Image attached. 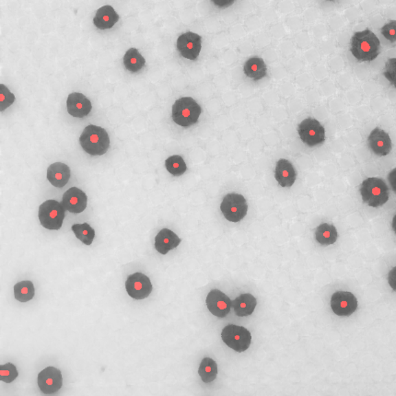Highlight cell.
I'll use <instances>...</instances> for the list:
<instances>
[{
    "label": "cell",
    "mask_w": 396,
    "mask_h": 396,
    "mask_svg": "<svg viewBox=\"0 0 396 396\" xmlns=\"http://www.w3.org/2000/svg\"><path fill=\"white\" fill-rule=\"evenodd\" d=\"M63 204L56 200H47L39 208V219L43 228L47 230H58L61 229L65 219Z\"/></svg>",
    "instance_id": "5"
},
{
    "label": "cell",
    "mask_w": 396,
    "mask_h": 396,
    "mask_svg": "<svg viewBox=\"0 0 396 396\" xmlns=\"http://www.w3.org/2000/svg\"><path fill=\"white\" fill-rule=\"evenodd\" d=\"M324 1L332 2L335 1V0H324Z\"/></svg>",
    "instance_id": "37"
},
{
    "label": "cell",
    "mask_w": 396,
    "mask_h": 396,
    "mask_svg": "<svg viewBox=\"0 0 396 396\" xmlns=\"http://www.w3.org/2000/svg\"><path fill=\"white\" fill-rule=\"evenodd\" d=\"M201 113V107L192 97L180 98L173 105V120L182 127L194 126Z\"/></svg>",
    "instance_id": "4"
},
{
    "label": "cell",
    "mask_w": 396,
    "mask_h": 396,
    "mask_svg": "<svg viewBox=\"0 0 396 396\" xmlns=\"http://www.w3.org/2000/svg\"><path fill=\"white\" fill-rule=\"evenodd\" d=\"M126 289L130 297L135 300H144L153 292L151 279L142 273H135L126 279Z\"/></svg>",
    "instance_id": "10"
},
{
    "label": "cell",
    "mask_w": 396,
    "mask_h": 396,
    "mask_svg": "<svg viewBox=\"0 0 396 396\" xmlns=\"http://www.w3.org/2000/svg\"><path fill=\"white\" fill-rule=\"evenodd\" d=\"M275 178L279 186L283 188H289L295 184L297 172L289 160L280 159L276 162Z\"/></svg>",
    "instance_id": "17"
},
{
    "label": "cell",
    "mask_w": 396,
    "mask_h": 396,
    "mask_svg": "<svg viewBox=\"0 0 396 396\" xmlns=\"http://www.w3.org/2000/svg\"><path fill=\"white\" fill-rule=\"evenodd\" d=\"M34 294L35 287L32 281H21L14 286V297L19 302H28L34 299Z\"/></svg>",
    "instance_id": "26"
},
{
    "label": "cell",
    "mask_w": 396,
    "mask_h": 396,
    "mask_svg": "<svg viewBox=\"0 0 396 396\" xmlns=\"http://www.w3.org/2000/svg\"><path fill=\"white\" fill-rule=\"evenodd\" d=\"M349 51L357 61L373 62L381 52V41L371 30H362L351 37Z\"/></svg>",
    "instance_id": "1"
},
{
    "label": "cell",
    "mask_w": 396,
    "mask_h": 396,
    "mask_svg": "<svg viewBox=\"0 0 396 396\" xmlns=\"http://www.w3.org/2000/svg\"><path fill=\"white\" fill-rule=\"evenodd\" d=\"M70 169L67 164L56 162L51 164L47 170V179L50 184L58 188H62L69 183Z\"/></svg>",
    "instance_id": "20"
},
{
    "label": "cell",
    "mask_w": 396,
    "mask_h": 396,
    "mask_svg": "<svg viewBox=\"0 0 396 396\" xmlns=\"http://www.w3.org/2000/svg\"><path fill=\"white\" fill-rule=\"evenodd\" d=\"M145 58L138 52V49L130 48L124 56V66L130 72H140L145 67Z\"/></svg>",
    "instance_id": "24"
},
{
    "label": "cell",
    "mask_w": 396,
    "mask_h": 396,
    "mask_svg": "<svg viewBox=\"0 0 396 396\" xmlns=\"http://www.w3.org/2000/svg\"><path fill=\"white\" fill-rule=\"evenodd\" d=\"M165 167L168 172L173 176H181L187 170V166L184 160L179 155L169 157L165 161Z\"/></svg>",
    "instance_id": "28"
},
{
    "label": "cell",
    "mask_w": 396,
    "mask_h": 396,
    "mask_svg": "<svg viewBox=\"0 0 396 396\" xmlns=\"http://www.w3.org/2000/svg\"><path fill=\"white\" fill-rule=\"evenodd\" d=\"M87 203H88V197L85 192L77 187H72L67 190L62 199V204L66 210L74 214L83 212L86 210Z\"/></svg>",
    "instance_id": "15"
},
{
    "label": "cell",
    "mask_w": 396,
    "mask_h": 396,
    "mask_svg": "<svg viewBox=\"0 0 396 396\" xmlns=\"http://www.w3.org/2000/svg\"><path fill=\"white\" fill-rule=\"evenodd\" d=\"M338 232L332 224L322 223L316 228V240L321 245H332L338 241Z\"/></svg>",
    "instance_id": "23"
},
{
    "label": "cell",
    "mask_w": 396,
    "mask_h": 396,
    "mask_svg": "<svg viewBox=\"0 0 396 396\" xmlns=\"http://www.w3.org/2000/svg\"><path fill=\"white\" fill-rule=\"evenodd\" d=\"M381 34L390 43H396V20L387 21L381 28Z\"/></svg>",
    "instance_id": "32"
},
{
    "label": "cell",
    "mask_w": 396,
    "mask_h": 396,
    "mask_svg": "<svg viewBox=\"0 0 396 396\" xmlns=\"http://www.w3.org/2000/svg\"><path fill=\"white\" fill-rule=\"evenodd\" d=\"M67 112L73 118H83L91 113L92 105L85 95L80 92H73L67 98Z\"/></svg>",
    "instance_id": "16"
},
{
    "label": "cell",
    "mask_w": 396,
    "mask_h": 396,
    "mask_svg": "<svg viewBox=\"0 0 396 396\" xmlns=\"http://www.w3.org/2000/svg\"><path fill=\"white\" fill-rule=\"evenodd\" d=\"M384 77L386 78L390 85L396 89V58L388 59L385 63Z\"/></svg>",
    "instance_id": "30"
},
{
    "label": "cell",
    "mask_w": 396,
    "mask_h": 396,
    "mask_svg": "<svg viewBox=\"0 0 396 396\" xmlns=\"http://www.w3.org/2000/svg\"><path fill=\"white\" fill-rule=\"evenodd\" d=\"M368 146L373 154L385 157L392 153L393 143L389 134L380 127H375L368 137Z\"/></svg>",
    "instance_id": "12"
},
{
    "label": "cell",
    "mask_w": 396,
    "mask_h": 396,
    "mask_svg": "<svg viewBox=\"0 0 396 396\" xmlns=\"http://www.w3.org/2000/svg\"><path fill=\"white\" fill-rule=\"evenodd\" d=\"M224 218L233 223L243 221L248 212V204L243 195L230 192L225 195L221 204Z\"/></svg>",
    "instance_id": "7"
},
{
    "label": "cell",
    "mask_w": 396,
    "mask_h": 396,
    "mask_svg": "<svg viewBox=\"0 0 396 396\" xmlns=\"http://www.w3.org/2000/svg\"><path fill=\"white\" fill-rule=\"evenodd\" d=\"M300 140L309 148L322 145L327 140L324 126L317 119L308 118L298 126Z\"/></svg>",
    "instance_id": "6"
},
{
    "label": "cell",
    "mask_w": 396,
    "mask_h": 396,
    "mask_svg": "<svg viewBox=\"0 0 396 396\" xmlns=\"http://www.w3.org/2000/svg\"><path fill=\"white\" fill-rule=\"evenodd\" d=\"M176 48L181 56L188 60H197L202 49V37L192 32H184L178 37Z\"/></svg>",
    "instance_id": "9"
},
{
    "label": "cell",
    "mask_w": 396,
    "mask_h": 396,
    "mask_svg": "<svg viewBox=\"0 0 396 396\" xmlns=\"http://www.w3.org/2000/svg\"><path fill=\"white\" fill-rule=\"evenodd\" d=\"M392 227H393V232H395V233L396 234V214H395V217H393V219Z\"/></svg>",
    "instance_id": "36"
},
{
    "label": "cell",
    "mask_w": 396,
    "mask_h": 396,
    "mask_svg": "<svg viewBox=\"0 0 396 396\" xmlns=\"http://www.w3.org/2000/svg\"><path fill=\"white\" fill-rule=\"evenodd\" d=\"M119 21V15L112 6H104L97 10L94 19V25L100 30L113 28Z\"/></svg>",
    "instance_id": "21"
},
{
    "label": "cell",
    "mask_w": 396,
    "mask_h": 396,
    "mask_svg": "<svg viewBox=\"0 0 396 396\" xmlns=\"http://www.w3.org/2000/svg\"><path fill=\"white\" fill-rule=\"evenodd\" d=\"M331 308L336 316L348 317L358 309V300L351 292H338L331 298Z\"/></svg>",
    "instance_id": "11"
},
{
    "label": "cell",
    "mask_w": 396,
    "mask_h": 396,
    "mask_svg": "<svg viewBox=\"0 0 396 396\" xmlns=\"http://www.w3.org/2000/svg\"><path fill=\"white\" fill-rule=\"evenodd\" d=\"M210 2L219 9L226 10L232 7L236 0H210Z\"/></svg>",
    "instance_id": "33"
},
{
    "label": "cell",
    "mask_w": 396,
    "mask_h": 396,
    "mask_svg": "<svg viewBox=\"0 0 396 396\" xmlns=\"http://www.w3.org/2000/svg\"><path fill=\"white\" fill-rule=\"evenodd\" d=\"M19 376L17 368L12 363L0 366V380L6 384H10Z\"/></svg>",
    "instance_id": "29"
},
{
    "label": "cell",
    "mask_w": 396,
    "mask_h": 396,
    "mask_svg": "<svg viewBox=\"0 0 396 396\" xmlns=\"http://www.w3.org/2000/svg\"><path fill=\"white\" fill-rule=\"evenodd\" d=\"M388 283H389L393 290L396 292V267H393V270L390 271V273L388 274Z\"/></svg>",
    "instance_id": "35"
},
{
    "label": "cell",
    "mask_w": 396,
    "mask_h": 396,
    "mask_svg": "<svg viewBox=\"0 0 396 396\" xmlns=\"http://www.w3.org/2000/svg\"><path fill=\"white\" fill-rule=\"evenodd\" d=\"M198 374L201 377V380L205 384H210V382L215 381L216 377L218 375V365L210 358H205L200 364Z\"/></svg>",
    "instance_id": "25"
},
{
    "label": "cell",
    "mask_w": 396,
    "mask_h": 396,
    "mask_svg": "<svg viewBox=\"0 0 396 396\" xmlns=\"http://www.w3.org/2000/svg\"><path fill=\"white\" fill-rule=\"evenodd\" d=\"M362 201L371 208H381L390 197L389 188L384 180L378 177H368L362 182L360 188Z\"/></svg>",
    "instance_id": "3"
},
{
    "label": "cell",
    "mask_w": 396,
    "mask_h": 396,
    "mask_svg": "<svg viewBox=\"0 0 396 396\" xmlns=\"http://www.w3.org/2000/svg\"><path fill=\"white\" fill-rule=\"evenodd\" d=\"M72 232L75 233L76 237L86 245H91L94 240V230L88 223L73 225Z\"/></svg>",
    "instance_id": "27"
},
{
    "label": "cell",
    "mask_w": 396,
    "mask_h": 396,
    "mask_svg": "<svg viewBox=\"0 0 396 396\" xmlns=\"http://www.w3.org/2000/svg\"><path fill=\"white\" fill-rule=\"evenodd\" d=\"M257 300L252 294H241L232 302V308L236 316L245 317L251 316L256 310Z\"/></svg>",
    "instance_id": "22"
},
{
    "label": "cell",
    "mask_w": 396,
    "mask_h": 396,
    "mask_svg": "<svg viewBox=\"0 0 396 396\" xmlns=\"http://www.w3.org/2000/svg\"><path fill=\"white\" fill-rule=\"evenodd\" d=\"M206 302H207L208 311L219 318L226 317L230 314L232 306L230 298L219 289L211 290L208 293Z\"/></svg>",
    "instance_id": "14"
},
{
    "label": "cell",
    "mask_w": 396,
    "mask_h": 396,
    "mask_svg": "<svg viewBox=\"0 0 396 396\" xmlns=\"http://www.w3.org/2000/svg\"><path fill=\"white\" fill-rule=\"evenodd\" d=\"M243 73L250 80L259 81L267 77V66L264 59L254 56L247 59L243 64Z\"/></svg>",
    "instance_id": "19"
},
{
    "label": "cell",
    "mask_w": 396,
    "mask_h": 396,
    "mask_svg": "<svg viewBox=\"0 0 396 396\" xmlns=\"http://www.w3.org/2000/svg\"><path fill=\"white\" fill-rule=\"evenodd\" d=\"M80 143L83 151L89 155L102 156L109 150L110 138L102 127L89 124L83 130Z\"/></svg>",
    "instance_id": "2"
},
{
    "label": "cell",
    "mask_w": 396,
    "mask_h": 396,
    "mask_svg": "<svg viewBox=\"0 0 396 396\" xmlns=\"http://www.w3.org/2000/svg\"><path fill=\"white\" fill-rule=\"evenodd\" d=\"M181 241L173 230L162 229L155 237V249L160 254H166L178 247Z\"/></svg>",
    "instance_id": "18"
},
{
    "label": "cell",
    "mask_w": 396,
    "mask_h": 396,
    "mask_svg": "<svg viewBox=\"0 0 396 396\" xmlns=\"http://www.w3.org/2000/svg\"><path fill=\"white\" fill-rule=\"evenodd\" d=\"M387 179L389 181L390 188L396 194V168L388 173Z\"/></svg>",
    "instance_id": "34"
},
{
    "label": "cell",
    "mask_w": 396,
    "mask_h": 396,
    "mask_svg": "<svg viewBox=\"0 0 396 396\" xmlns=\"http://www.w3.org/2000/svg\"><path fill=\"white\" fill-rule=\"evenodd\" d=\"M221 338L229 348L239 353L247 351L252 342L251 333L245 327L235 324H229L224 327Z\"/></svg>",
    "instance_id": "8"
},
{
    "label": "cell",
    "mask_w": 396,
    "mask_h": 396,
    "mask_svg": "<svg viewBox=\"0 0 396 396\" xmlns=\"http://www.w3.org/2000/svg\"><path fill=\"white\" fill-rule=\"evenodd\" d=\"M15 102V96L4 84H0V111L3 112Z\"/></svg>",
    "instance_id": "31"
},
{
    "label": "cell",
    "mask_w": 396,
    "mask_h": 396,
    "mask_svg": "<svg viewBox=\"0 0 396 396\" xmlns=\"http://www.w3.org/2000/svg\"><path fill=\"white\" fill-rule=\"evenodd\" d=\"M37 382L40 390L45 395L58 392L63 385L61 371L54 367H48L41 371Z\"/></svg>",
    "instance_id": "13"
}]
</instances>
